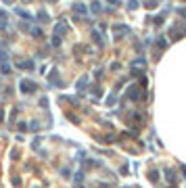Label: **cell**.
Masks as SVG:
<instances>
[{"label":"cell","mask_w":186,"mask_h":188,"mask_svg":"<svg viewBox=\"0 0 186 188\" xmlns=\"http://www.w3.org/2000/svg\"><path fill=\"white\" fill-rule=\"evenodd\" d=\"M21 90H23V92H32V90H34V86H32V84H27V82H23V84H21Z\"/></svg>","instance_id":"obj_2"},{"label":"cell","mask_w":186,"mask_h":188,"mask_svg":"<svg viewBox=\"0 0 186 188\" xmlns=\"http://www.w3.org/2000/svg\"><path fill=\"white\" fill-rule=\"evenodd\" d=\"M100 11V2H92V13H98Z\"/></svg>","instance_id":"obj_4"},{"label":"cell","mask_w":186,"mask_h":188,"mask_svg":"<svg viewBox=\"0 0 186 188\" xmlns=\"http://www.w3.org/2000/svg\"><path fill=\"white\" fill-rule=\"evenodd\" d=\"M63 29H65V23H59V25H56V34H65Z\"/></svg>","instance_id":"obj_5"},{"label":"cell","mask_w":186,"mask_h":188,"mask_svg":"<svg viewBox=\"0 0 186 188\" xmlns=\"http://www.w3.org/2000/svg\"><path fill=\"white\" fill-rule=\"evenodd\" d=\"M19 67H21V69H32V61H25V63H21Z\"/></svg>","instance_id":"obj_3"},{"label":"cell","mask_w":186,"mask_h":188,"mask_svg":"<svg viewBox=\"0 0 186 188\" xmlns=\"http://www.w3.org/2000/svg\"><path fill=\"white\" fill-rule=\"evenodd\" d=\"M73 11H75V13H86V4L75 2V4H73Z\"/></svg>","instance_id":"obj_1"}]
</instances>
